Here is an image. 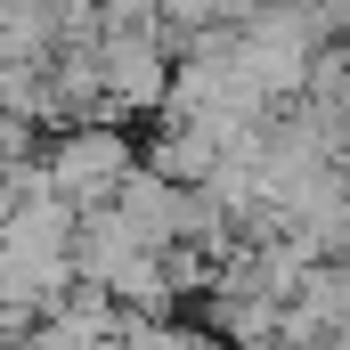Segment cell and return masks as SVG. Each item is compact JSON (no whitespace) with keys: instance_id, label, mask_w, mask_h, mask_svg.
Listing matches in <instances>:
<instances>
[{"instance_id":"obj_1","label":"cell","mask_w":350,"mask_h":350,"mask_svg":"<svg viewBox=\"0 0 350 350\" xmlns=\"http://www.w3.org/2000/svg\"><path fill=\"white\" fill-rule=\"evenodd\" d=\"M98 90H106V114H163V90H172V49H163V25L155 16H122V25H98Z\"/></svg>"},{"instance_id":"obj_2","label":"cell","mask_w":350,"mask_h":350,"mask_svg":"<svg viewBox=\"0 0 350 350\" xmlns=\"http://www.w3.org/2000/svg\"><path fill=\"white\" fill-rule=\"evenodd\" d=\"M131 163H139V147H131L122 122H57V131L41 139V172H49V187H57L74 212H98Z\"/></svg>"},{"instance_id":"obj_3","label":"cell","mask_w":350,"mask_h":350,"mask_svg":"<svg viewBox=\"0 0 350 350\" xmlns=\"http://www.w3.org/2000/svg\"><path fill=\"white\" fill-rule=\"evenodd\" d=\"M0 212H8V163H0Z\"/></svg>"}]
</instances>
